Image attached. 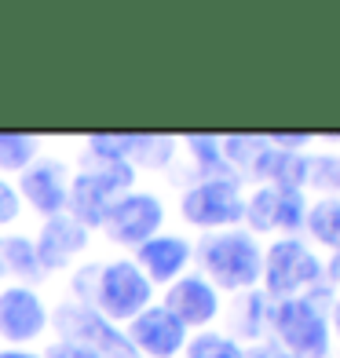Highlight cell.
I'll return each instance as SVG.
<instances>
[{"label":"cell","instance_id":"52a82bcc","mask_svg":"<svg viewBox=\"0 0 340 358\" xmlns=\"http://www.w3.org/2000/svg\"><path fill=\"white\" fill-rule=\"evenodd\" d=\"M180 213L190 227H201V231H220V227L231 231L246 216V201L234 179H201L183 194Z\"/></svg>","mask_w":340,"mask_h":358},{"label":"cell","instance_id":"484cf974","mask_svg":"<svg viewBox=\"0 0 340 358\" xmlns=\"http://www.w3.org/2000/svg\"><path fill=\"white\" fill-rule=\"evenodd\" d=\"M19 208H22L19 190H15L11 183H4V179H0V227L11 223V220H19Z\"/></svg>","mask_w":340,"mask_h":358},{"label":"cell","instance_id":"cb8c5ba5","mask_svg":"<svg viewBox=\"0 0 340 358\" xmlns=\"http://www.w3.org/2000/svg\"><path fill=\"white\" fill-rule=\"evenodd\" d=\"M307 183L322 190L326 198L340 201V154H318L307 157Z\"/></svg>","mask_w":340,"mask_h":358},{"label":"cell","instance_id":"9a60e30c","mask_svg":"<svg viewBox=\"0 0 340 358\" xmlns=\"http://www.w3.org/2000/svg\"><path fill=\"white\" fill-rule=\"evenodd\" d=\"M187 259H190V245L176 234H157L136 249V267L143 271V278L150 285L176 282V274L187 267Z\"/></svg>","mask_w":340,"mask_h":358},{"label":"cell","instance_id":"5b68a950","mask_svg":"<svg viewBox=\"0 0 340 358\" xmlns=\"http://www.w3.org/2000/svg\"><path fill=\"white\" fill-rule=\"evenodd\" d=\"M282 344L293 358H326L330 351V325L326 315L315 303H307L304 296H289L271 307V322Z\"/></svg>","mask_w":340,"mask_h":358},{"label":"cell","instance_id":"44dd1931","mask_svg":"<svg viewBox=\"0 0 340 358\" xmlns=\"http://www.w3.org/2000/svg\"><path fill=\"white\" fill-rule=\"evenodd\" d=\"M37 146L26 132H0V172H26L37 161Z\"/></svg>","mask_w":340,"mask_h":358},{"label":"cell","instance_id":"277c9868","mask_svg":"<svg viewBox=\"0 0 340 358\" xmlns=\"http://www.w3.org/2000/svg\"><path fill=\"white\" fill-rule=\"evenodd\" d=\"M52 325L59 329V340L77 344V348H88L99 358H139L136 348L128 344L125 329L106 322L88 303H59L55 315H52Z\"/></svg>","mask_w":340,"mask_h":358},{"label":"cell","instance_id":"d4e9b609","mask_svg":"<svg viewBox=\"0 0 340 358\" xmlns=\"http://www.w3.org/2000/svg\"><path fill=\"white\" fill-rule=\"evenodd\" d=\"M187 146L194 150V157H198V165L205 172H220V179H234L231 165H227L223 154H220V139L216 136H187Z\"/></svg>","mask_w":340,"mask_h":358},{"label":"cell","instance_id":"30bf717a","mask_svg":"<svg viewBox=\"0 0 340 358\" xmlns=\"http://www.w3.org/2000/svg\"><path fill=\"white\" fill-rule=\"evenodd\" d=\"M125 336H128V344L136 348L139 358L143 355L147 358H172L187 344V329L165 311V307H154V303L143 307V311L128 322Z\"/></svg>","mask_w":340,"mask_h":358},{"label":"cell","instance_id":"6da1fadb","mask_svg":"<svg viewBox=\"0 0 340 358\" xmlns=\"http://www.w3.org/2000/svg\"><path fill=\"white\" fill-rule=\"evenodd\" d=\"M201 271L213 289H253L264 271V252L249 231H220L201 241Z\"/></svg>","mask_w":340,"mask_h":358},{"label":"cell","instance_id":"7402d4cb","mask_svg":"<svg viewBox=\"0 0 340 358\" xmlns=\"http://www.w3.org/2000/svg\"><path fill=\"white\" fill-rule=\"evenodd\" d=\"M260 150H267V136H223L220 139V154L231 165V172L234 169L249 172L253 161L260 157Z\"/></svg>","mask_w":340,"mask_h":358},{"label":"cell","instance_id":"ba28073f","mask_svg":"<svg viewBox=\"0 0 340 358\" xmlns=\"http://www.w3.org/2000/svg\"><path fill=\"white\" fill-rule=\"evenodd\" d=\"M161 223H165V205H161L154 194L128 190L110 205V213L103 220V231L110 234V241H118V245H136L139 249L143 241L157 238Z\"/></svg>","mask_w":340,"mask_h":358},{"label":"cell","instance_id":"8992f818","mask_svg":"<svg viewBox=\"0 0 340 358\" xmlns=\"http://www.w3.org/2000/svg\"><path fill=\"white\" fill-rule=\"evenodd\" d=\"M260 278L267 285V296L289 300L300 289H311L322 282V259L304 245L300 238H278L264 252V271Z\"/></svg>","mask_w":340,"mask_h":358},{"label":"cell","instance_id":"e0dca14e","mask_svg":"<svg viewBox=\"0 0 340 358\" xmlns=\"http://www.w3.org/2000/svg\"><path fill=\"white\" fill-rule=\"evenodd\" d=\"M176 154V139L172 136H150V132H128L125 136V161L139 169H161L169 165Z\"/></svg>","mask_w":340,"mask_h":358},{"label":"cell","instance_id":"8fae6325","mask_svg":"<svg viewBox=\"0 0 340 358\" xmlns=\"http://www.w3.org/2000/svg\"><path fill=\"white\" fill-rule=\"evenodd\" d=\"M48 329V307L34 289L8 285L0 292V336L8 344H26Z\"/></svg>","mask_w":340,"mask_h":358},{"label":"cell","instance_id":"9c48e42d","mask_svg":"<svg viewBox=\"0 0 340 358\" xmlns=\"http://www.w3.org/2000/svg\"><path fill=\"white\" fill-rule=\"evenodd\" d=\"M307 216V198L304 190L293 187H260L246 201V220L253 231H282V234H297Z\"/></svg>","mask_w":340,"mask_h":358},{"label":"cell","instance_id":"4fadbf2b","mask_svg":"<svg viewBox=\"0 0 340 358\" xmlns=\"http://www.w3.org/2000/svg\"><path fill=\"white\" fill-rule=\"evenodd\" d=\"M165 311L187 329V325H208L220 311V296L216 289L208 285L198 274H187V278H176L165 292Z\"/></svg>","mask_w":340,"mask_h":358},{"label":"cell","instance_id":"2e32d148","mask_svg":"<svg viewBox=\"0 0 340 358\" xmlns=\"http://www.w3.org/2000/svg\"><path fill=\"white\" fill-rule=\"evenodd\" d=\"M249 176L264 179V187H293L304 190L307 183V157L293 154V150H278V146L267 143V150H260V157L253 161Z\"/></svg>","mask_w":340,"mask_h":358},{"label":"cell","instance_id":"7c38bea8","mask_svg":"<svg viewBox=\"0 0 340 358\" xmlns=\"http://www.w3.org/2000/svg\"><path fill=\"white\" fill-rule=\"evenodd\" d=\"M66 194H70V176H66V165L55 157L34 161L19 179V198H26L44 220L66 213Z\"/></svg>","mask_w":340,"mask_h":358},{"label":"cell","instance_id":"603a6c76","mask_svg":"<svg viewBox=\"0 0 340 358\" xmlns=\"http://www.w3.org/2000/svg\"><path fill=\"white\" fill-rule=\"evenodd\" d=\"M187 358H246L241 344L234 336H223V333H198L187 340Z\"/></svg>","mask_w":340,"mask_h":358},{"label":"cell","instance_id":"d6986e66","mask_svg":"<svg viewBox=\"0 0 340 358\" xmlns=\"http://www.w3.org/2000/svg\"><path fill=\"white\" fill-rule=\"evenodd\" d=\"M304 227L311 231L315 241L330 245L333 252H340V201L337 198H322L315 205H307Z\"/></svg>","mask_w":340,"mask_h":358},{"label":"cell","instance_id":"ac0fdd59","mask_svg":"<svg viewBox=\"0 0 340 358\" xmlns=\"http://www.w3.org/2000/svg\"><path fill=\"white\" fill-rule=\"evenodd\" d=\"M0 274H19V278L34 282L41 278V264H37V249L34 241L15 234V238H0Z\"/></svg>","mask_w":340,"mask_h":358},{"label":"cell","instance_id":"f1b7e54d","mask_svg":"<svg viewBox=\"0 0 340 358\" xmlns=\"http://www.w3.org/2000/svg\"><path fill=\"white\" fill-rule=\"evenodd\" d=\"M246 358H293V355L278 344H256L253 351H246Z\"/></svg>","mask_w":340,"mask_h":358},{"label":"cell","instance_id":"4dcf8cb0","mask_svg":"<svg viewBox=\"0 0 340 358\" xmlns=\"http://www.w3.org/2000/svg\"><path fill=\"white\" fill-rule=\"evenodd\" d=\"M0 358H41V355L22 351V348H4V351H0Z\"/></svg>","mask_w":340,"mask_h":358},{"label":"cell","instance_id":"ffe728a7","mask_svg":"<svg viewBox=\"0 0 340 358\" xmlns=\"http://www.w3.org/2000/svg\"><path fill=\"white\" fill-rule=\"evenodd\" d=\"M267 322H271V303H267L264 292H246V296H238V303H234V329H238V336L256 340L264 333Z\"/></svg>","mask_w":340,"mask_h":358},{"label":"cell","instance_id":"83f0119b","mask_svg":"<svg viewBox=\"0 0 340 358\" xmlns=\"http://www.w3.org/2000/svg\"><path fill=\"white\" fill-rule=\"evenodd\" d=\"M41 358H99L95 351H88V348H77V344H66V340H55L52 348H48Z\"/></svg>","mask_w":340,"mask_h":358},{"label":"cell","instance_id":"f546056e","mask_svg":"<svg viewBox=\"0 0 340 358\" xmlns=\"http://www.w3.org/2000/svg\"><path fill=\"white\" fill-rule=\"evenodd\" d=\"M322 274H326L330 282H340V252H333V256H330V264L322 267Z\"/></svg>","mask_w":340,"mask_h":358},{"label":"cell","instance_id":"1f68e13d","mask_svg":"<svg viewBox=\"0 0 340 358\" xmlns=\"http://www.w3.org/2000/svg\"><path fill=\"white\" fill-rule=\"evenodd\" d=\"M333 325H337V336H340V296H337V303H333Z\"/></svg>","mask_w":340,"mask_h":358},{"label":"cell","instance_id":"7a4b0ae2","mask_svg":"<svg viewBox=\"0 0 340 358\" xmlns=\"http://www.w3.org/2000/svg\"><path fill=\"white\" fill-rule=\"evenodd\" d=\"M136 179L132 165H121V161H95V169H85L70 179V194H66V213L85 227H103L110 205L128 194Z\"/></svg>","mask_w":340,"mask_h":358},{"label":"cell","instance_id":"3957f363","mask_svg":"<svg viewBox=\"0 0 340 358\" xmlns=\"http://www.w3.org/2000/svg\"><path fill=\"white\" fill-rule=\"evenodd\" d=\"M154 285L143 278V271L132 259H113V264L99 267L92 289V303L106 322H132L143 307H150Z\"/></svg>","mask_w":340,"mask_h":358},{"label":"cell","instance_id":"5bb4252c","mask_svg":"<svg viewBox=\"0 0 340 358\" xmlns=\"http://www.w3.org/2000/svg\"><path fill=\"white\" fill-rule=\"evenodd\" d=\"M85 245H88V231H85V227H80L70 213H59V216H52V220H44L41 234H37V241H34L41 271L66 267Z\"/></svg>","mask_w":340,"mask_h":358},{"label":"cell","instance_id":"4316f807","mask_svg":"<svg viewBox=\"0 0 340 358\" xmlns=\"http://www.w3.org/2000/svg\"><path fill=\"white\" fill-rule=\"evenodd\" d=\"M267 143L271 146H278V150H293V154H300L307 143H311V136L307 132H274V136H267Z\"/></svg>","mask_w":340,"mask_h":358}]
</instances>
